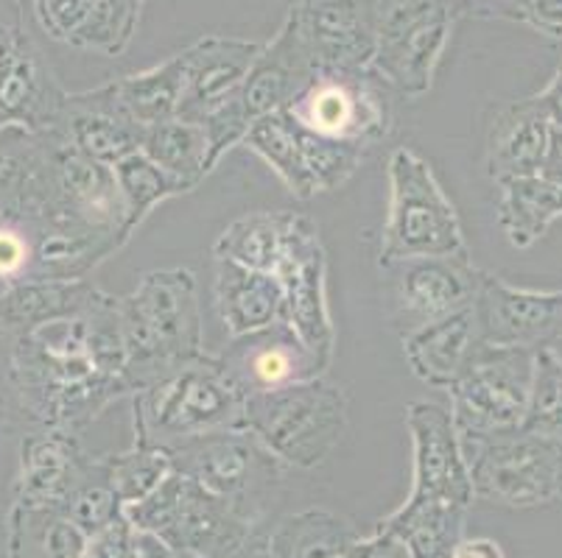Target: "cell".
<instances>
[{
	"mask_svg": "<svg viewBox=\"0 0 562 558\" xmlns=\"http://www.w3.org/2000/svg\"><path fill=\"white\" fill-rule=\"evenodd\" d=\"M121 332L126 377L135 391L204 355L193 271L166 269L143 276L137 288L121 299Z\"/></svg>",
	"mask_w": 562,
	"mask_h": 558,
	"instance_id": "cell-1",
	"label": "cell"
},
{
	"mask_svg": "<svg viewBox=\"0 0 562 558\" xmlns=\"http://www.w3.org/2000/svg\"><path fill=\"white\" fill-rule=\"evenodd\" d=\"M406 424L414 442V489L386 531L406 536L426 556L437 550L453 511L473 500V478L453 413L434 402H412Z\"/></svg>",
	"mask_w": 562,
	"mask_h": 558,
	"instance_id": "cell-2",
	"label": "cell"
},
{
	"mask_svg": "<svg viewBox=\"0 0 562 558\" xmlns=\"http://www.w3.org/2000/svg\"><path fill=\"white\" fill-rule=\"evenodd\" d=\"M244 402L224 363L199 355L135 391L137 444L168 449L218 430H244Z\"/></svg>",
	"mask_w": 562,
	"mask_h": 558,
	"instance_id": "cell-3",
	"label": "cell"
},
{
	"mask_svg": "<svg viewBox=\"0 0 562 558\" xmlns=\"http://www.w3.org/2000/svg\"><path fill=\"white\" fill-rule=\"evenodd\" d=\"M345 391L322 377L280 391L252 394L244 402V430L274 458L294 467L322 464L345 436Z\"/></svg>",
	"mask_w": 562,
	"mask_h": 558,
	"instance_id": "cell-4",
	"label": "cell"
},
{
	"mask_svg": "<svg viewBox=\"0 0 562 558\" xmlns=\"http://www.w3.org/2000/svg\"><path fill=\"white\" fill-rule=\"evenodd\" d=\"M451 254H470L457 207L420 153L397 148L390 157V215L381 238V265Z\"/></svg>",
	"mask_w": 562,
	"mask_h": 558,
	"instance_id": "cell-5",
	"label": "cell"
},
{
	"mask_svg": "<svg viewBox=\"0 0 562 558\" xmlns=\"http://www.w3.org/2000/svg\"><path fill=\"white\" fill-rule=\"evenodd\" d=\"M457 12V0H372L378 39L372 70L406 99L426 95L451 43Z\"/></svg>",
	"mask_w": 562,
	"mask_h": 558,
	"instance_id": "cell-6",
	"label": "cell"
},
{
	"mask_svg": "<svg viewBox=\"0 0 562 558\" xmlns=\"http://www.w3.org/2000/svg\"><path fill=\"white\" fill-rule=\"evenodd\" d=\"M535 383V350L479 346L451 391V413L462 442L524 430Z\"/></svg>",
	"mask_w": 562,
	"mask_h": 558,
	"instance_id": "cell-7",
	"label": "cell"
},
{
	"mask_svg": "<svg viewBox=\"0 0 562 558\" xmlns=\"http://www.w3.org/2000/svg\"><path fill=\"white\" fill-rule=\"evenodd\" d=\"M473 494L504 505H540L562 494V444L535 433L462 442Z\"/></svg>",
	"mask_w": 562,
	"mask_h": 558,
	"instance_id": "cell-8",
	"label": "cell"
},
{
	"mask_svg": "<svg viewBox=\"0 0 562 558\" xmlns=\"http://www.w3.org/2000/svg\"><path fill=\"white\" fill-rule=\"evenodd\" d=\"M126 516L137 531L155 534L173 550L211 556L241 539V525L227 511V500L173 469L149 498L126 505Z\"/></svg>",
	"mask_w": 562,
	"mask_h": 558,
	"instance_id": "cell-9",
	"label": "cell"
},
{
	"mask_svg": "<svg viewBox=\"0 0 562 558\" xmlns=\"http://www.w3.org/2000/svg\"><path fill=\"white\" fill-rule=\"evenodd\" d=\"M390 90L372 68L319 73L285 112L316 135L372 146L390 132Z\"/></svg>",
	"mask_w": 562,
	"mask_h": 558,
	"instance_id": "cell-10",
	"label": "cell"
},
{
	"mask_svg": "<svg viewBox=\"0 0 562 558\" xmlns=\"http://www.w3.org/2000/svg\"><path fill=\"white\" fill-rule=\"evenodd\" d=\"M386 276L390 319L403 335L434 324L476 301L482 274L470 254L406 258L381 265Z\"/></svg>",
	"mask_w": 562,
	"mask_h": 558,
	"instance_id": "cell-11",
	"label": "cell"
},
{
	"mask_svg": "<svg viewBox=\"0 0 562 558\" xmlns=\"http://www.w3.org/2000/svg\"><path fill=\"white\" fill-rule=\"evenodd\" d=\"M274 276L283 288V321L314 352L319 366L330 368L336 355V327L328 307V258L319 227L308 215L297 213Z\"/></svg>",
	"mask_w": 562,
	"mask_h": 558,
	"instance_id": "cell-12",
	"label": "cell"
},
{
	"mask_svg": "<svg viewBox=\"0 0 562 558\" xmlns=\"http://www.w3.org/2000/svg\"><path fill=\"white\" fill-rule=\"evenodd\" d=\"M283 25L314 79L336 70H367L375 61L372 0H303L291 7Z\"/></svg>",
	"mask_w": 562,
	"mask_h": 558,
	"instance_id": "cell-13",
	"label": "cell"
},
{
	"mask_svg": "<svg viewBox=\"0 0 562 558\" xmlns=\"http://www.w3.org/2000/svg\"><path fill=\"white\" fill-rule=\"evenodd\" d=\"M479 341L495 350H540L562 330V291L515 288L495 274H482L476 294Z\"/></svg>",
	"mask_w": 562,
	"mask_h": 558,
	"instance_id": "cell-14",
	"label": "cell"
},
{
	"mask_svg": "<svg viewBox=\"0 0 562 558\" xmlns=\"http://www.w3.org/2000/svg\"><path fill=\"white\" fill-rule=\"evenodd\" d=\"M218 361L224 363L227 375L241 388L244 397L280 391V388L325 375L314 352L300 341L297 332L285 321L233 338V346Z\"/></svg>",
	"mask_w": 562,
	"mask_h": 558,
	"instance_id": "cell-15",
	"label": "cell"
},
{
	"mask_svg": "<svg viewBox=\"0 0 562 558\" xmlns=\"http://www.w3.org/2000/svg\"><path fill=\"white\" fill-rule=\"evenodd\" d=\"M263 45L241 37L207 34L204 39L182 50L186 59V90H182L180 121L202 123L218 104L233 95L252 65L258 61Z\"/></svg>",
	"mask_w": 562,
	"mask_h": 558,
	"instance_id": "cell-16",
	"label": "cell"
},
{
	"mask_svg": "<svg viewBox=\"0 0 562 558\" xmlns=\"http://www.w3.org/2000/svg\"><path fill=\"white\" fill-rule=\"evenodd\" d=\"M168 453L177 472L188 475L224 500L241 494L255 472L274 458L247 430H218L188 439L168 447Z\"/></svg>",
	"mask_w": 562,
	"mask_h": 558,
	"instance_id": "cell-17",
	"label": "cell"
},
{
	"mask_svg": "<svg viewBox=\"0 0 562 558\" xmlns=\"http://www.w3.org/2000/svg\"><path fill=\"white\" fill-rule=\"evenodd\" d=\"M143 0H37L56 39L104 56L124 54L140 20Z\"/></svg>",
	"mask_w": 562,
	"mask_h": 558,
	"instance_id": "cell-18",
	"label": "cell"
},
{
	"mask_svg": "<svg viewBox=\"0 0 562 558\" xmlns=\"http://www.w3.org/2000/svg\"><path fill=\"white\" fill-rule=\"evenodd\" d=\"M479 346L482 341H479L476 305L403 335V352L414 377H420L434 388H451Z\"/></svg>",
	"mask_w": 562,
	"mask_h": 558,
	"instance_id": "cell-19",
	"label": "cell"
},
{
	"mask_svg": "<svg viewBox=\"0 0 562 558\" xmlns=\"http://www.w3.org/2000/svg\"><path fill=\"white\" fill-rule=\"evenodd\" d=\"M74 106L76 115L70 123L74 143L90 160L112 168L140 151L146 129L121 104L115 84L79 95L74 99Z\"/></svg>",
	"mask_w": 562,
	"mask_h": 558,
	"instance_id": "cell-20",
	"label": "cell"
},
{
	"mask_svg": "<svg viewBox=\"0 0 562 558\" xmlns=\"http://www.w3.org/2000/svg\"><path fill=\"white\" fill-rule=\"evenodd\" d=\"M551 123L535 99L507 106L495 117L487 140V171L495 182L531 176L546 166Z\"/></svg>",
	"mask_w": 562,
	"mask_h": 558,
	"instance_id": "cell-21",
	"label": "cell"
},
{
	"mask_svg": "<svg viewBox=\"0 0 562 558\" xmlns=\"http://www.w3.org/2000/svg\"><path fill=\"white\" fill-rule=\"evenodd\" d=\"M216 305L229 338L283 321V288L278 276L222 258H216Z\"/></svg>",
	"mask_w": 562,
	"mask_h": 558,
	"instance_id": "cell-22",
	"label": "cell"
},
{
	"mask_svg": "<svg viewBox=\"0 0 562 558\" xmlns=\"http://www.w3.org/2000/svg\"><path fill=\"white\" fill-rule=\"evenodd\" d=\"M498 224L515 249H529L562 215V184L543 173L498 182Z\"/></svg>",
	"mask_w": 562,
	"mask_h": 558,
	"instance_id": "cell-23",
	"label": "cell"
},
{
	"mask_svg": "<svg viewBox=\"0 0 562 558\" xmlns=\"http://www.w3.org/2000/svg\"><path fill=\"white\" fill-rule=\"evenodd\" d=\"M294 221H297V213H289V209H274V213L260 209V213L244 215L218 235L213 254L244 269L274 274L285 254Z\"/></svg>",
	"mask_w": 562,
	"mask_h": 558,
	"instance_id": "cell-24",
	"label": "cell"
},
{
	"mask_svg": "<svg viewBox=\"0 0 562 558\" xmlns=\"http://www.w3.org/2000/svg\"><path fill=\"white\" fill-rule=\"evenodd\" d=\"M140 151L155 166H160L168 176L186 184L188 191H193L216 168L211 140H207L202 123L180 121V117L146 129Z\"/></svg>",
	"mask_w": 562,
	"mask_h": 558,
	"instance_id": "cell-25",
	"label": "cell"
},
{
	"mask_svg": "<svg viewBox=\"0 0 562 558\" xmlns=\"http://www.w3.org/2000/svg\"><path fill=\"white\" fill-rule=\"evenodd\" d=\"M182 90H186V59H182V54L171 56L157 68L115 81L117 99L143 129L160 126V123L180 115Z\"/></svg>",
	"mask_w": 562,
	"mask_h": 558,
	"instance_id": "cell-26",
	"label": "cell"
},
{
	"mask_svg": "<svg viewBox=\"0 0 562 558\" xmlns=\"http://www.w3.org/2000/svg\"><path fill=\"white\" fill-rule=\"evenodd\" d=\"M244 146L255 151L266 166L272 168L291 193L303 202L316 196L314 176L305 162L303 146L297 140V126L289 117V112L280 110L274 115H266L249 126Z\"/></svg>",
	"mask_w": 562,
	"mask_h": 558,
	"instance_id": "cell-27",
	"label": "cell"
},
{
	"mask_svg": "<svg viewBox=\"0 0 562 558\" xmlns=\"http://www.w3.org/2000/svg\"><path fill=\"white\" fill-rule=\"evenodd\" d=\"M117 179V191L124 198L126 207V238H132L137 227L143 224V218L151 213L160 202L171 196H180L188 193L186 184H180L173 176H168L160 166L146 157L143 151L132 153L126 160H121L117 166H112Z\"/></svg>",
	"mask_w": 562,
	"mask_h": 558,
	"instance_id": "cell-28",
	"label": "cell"
},
{
	"mask_svg": "<svg viewBox=\"0 0 562 558\" xmlns=\"http://www.w3.org/2000/svg\"><path fill=\"white\" fill-rule=\"evenodd\" d=\"M524 433L562 444V352L554 344L535 350V383Z\"/></svg>",
	"mask_w": 562,
	"mask_h": 558,
	"instance_id": "cell-29",
	"label": "cell"
},
{
	"mask_svg": "<svg viewBox=\"0 0 562 558\" xmlns=\"http://www.w3.org/2000/svg\"><path fill=\"white\" fill-rule=\"evenodd\" d=\"M173 472L171 453L166 447H151V444H137L124 455H115L110 464V489L117 500L126 505H135L146 500L168 475Z\"/></svg>",
	"mask_w": 562,
	"mask_h": 558,
	"instance_id": "cell-30",
	"label": "cell"
},
{
	"mask_svg": "<svg viewBox=\"0 0 562 558\" xmlns=\"http://www.w3.org/2000/svg\"><path fill=\"white\" fill-rule=\"evenodd\" d=\"M291 121H294V117H291ZM294 126H297V140H300V146H303L311 176H314L316 193L339 191L341 184H345L352 173L359 171L361 162H364L367 146L316 135V132L300 126L297 121H294Z\"/></svg>",
	"mask_w": 562,
	"mask_h": 558,
	"instance_id": "cell-31",
	"label": "cell"
},
{
	"mask_svg": "<svg viewBox=\"0 0 562 558\" xmlns=\"http://www.w3.org/2000/svg\"><path fill=\"white\" fill-rule=\"evenodd\" d=\"M140 536L135 534V525L117 516L106 528L99 531L90 547L85 550V558H140Z\"/></svg>",
	"mask_w": 562,
	"mask_h": 558,
	"instance_id": "cell-32",
	"label": "cell"
},
{
	"mask_svg": "<svg viewBox=\"0 0 562 558\" xmlns=\"http://www.w3.org/2000/svg\"><path fill=\"white\" fill-rule=\"evenodd\" d=\"M117 503L121 500H117V494L112 489H106V486H90L76 500V520L81 525H87V528L101 531L110 522L117 520Z\"/></svg>",
	"mask_w": 562,
	"mask_h": 558,
	"instance_id": "cell-33",
	"label": "cell"
},
{
	"mask_svg": "<svg viewBox=\"0 0 562 558\" xmlns=\"http://www.w3.org/2000/svg\"><path fill=\"white\" fill-rule=\"evenodd\" d=\"M29 260V246L12 229H0V276H12Z\"/></svg>",
	"mask_w": 562,
	"mask_h": 558,
	"instance_id": "cell-34",
	"label": "cell"
},
{
	"mask_svg": "<svg viewBox=\"0 0 562 558\" xmlns=\"http://www.w3.org/2000/svg\"><path fill=\"white\" fill-rule=\"evenodd\" d=\"M535 101H538L540 110L546 112L551 126H554V129H562V68L560 73H557V79L551 81Z\"/></svg>",
	"mask_w": 562,
	"mask_h": 558,
	"instance_id": "cell-35",
	"label": "cell"
},
{
	"mask_svg": "<svg viewBox=\"0 0 562 558\" xmlns=\"http://www.w3.org/2000/svg\"><path fill=\"white\" fill-rule=\"evenodd\" d=\"M448 558H504V553L493 539H468L453 545Z\"/></svg>",
	"mask_w": 562,
	"mask_h": 558,
	"instance_id": "cell-36",
	"label": "cell"
},
{
	"mask_svg": "<svg viewBox=\"0 0 562 558\" xmlns=\"http://www.w3.org/2000/svg\"><path fill=\"white\" fill-rule=\"evenodd\" d=\"M531 12L538 14V23L543 29H562V0H535Z\"/></svg>",
	"mask_w": 562,
	"mask_h": 558,
	"instance_id": "cell-37",
	"label": "cell"
},
{
	"mask_svg": "<svg viewBox=\"0 0 562 558\" xmlns=\"http://www.w3.org/2000/svg\"><path fill=\"white\" fill-rule=\"evenodd\" d=\"M554 346H557V350H560V352H562V330H560V335H557V338H554Z\"/></svg>",
	"mask_w": 562,
	"mask_h": 558,
	"instance_id": "cell-38",
	"label": "cell"
}]
</instances>
